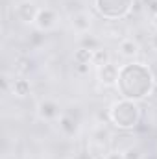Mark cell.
<instances>
[{"mask_svg":"<svg viewBox=\"0 0 157 159\" xmlns=\"http://www.w3.org/2000/svg\"><path fill=\"white\" fill-rule=\"evenodd\" d=\"M92 6L102 19L122 20L133 11L135 0H92Z\"/></svg>","mask_w":157,"mask_h":159,"instance_id":"3","label":"cell"},{"mask_svg":"<svg viewBox=\"0 0 157 159\" xmlns=\"http://www.w3.org/2000/svg\"><path fill=\"white\" fill-rule=\"evenodd\" d=\"M117 93L120 98L142 102L146 100L155 89V76L154 70L139 61H129L120 67L117 81Z\"/></svg>","mask_w":157,"mask_h":159,"instance_id":"1","label":"cell"},{"mask_svg":"<svg viewBox=\"0 0 157 159\" xmlns=\"http://www.w3.org/2000/svg\"><path fill=\"white\" fill-rule=\"evenodd\" d=\"M122 154H124V159H144V154L139 146H128Z\"/></svg>","mask_w":157,"mask_h":159,"instance_id":"15","label":"cell"},{"mask_svg":"<svg viewBox=\"0 0 157 159\" xmlns=\"http://www.w3.org/2000/svg\"><path fill=\"white\" fill-rule=\"evenodd\" d=\"M37 117L41 120H57L61 117V109L54 100H41L37 104Z\"/></svg>","mask_w":157,"mask_h":159,"instance_id":"9","label":"cell"},{"mask_svg":"<svg viewBox=\"0 0 157 159\" xmlns=\"http://www.w3.org/2000/svg\"><path fill=\"white\" fill-rule=\"evenodd\" d=\"M59 129L65 137H76L79 131V119L74 117L72 113H61V117L57 119Z\"/></svg>","mask_w":157,"mask_h":159,"instance_id":"8","label":"cell"},{"mask_svg":"<svg viewBox=\"0 0 157 159\" xmlns=\"http://www.w3.org/2000/svg\"><path fill=\"white\" fill-rule=\"evenodd\" d=\"M70 26L76 34H87L92 26V19L87 11H76L70 15Z\"/></svg>","mask_w":157,"mask_h":159,"instance_id":"10","label":"cell"},{"mask_svg":"<svg viewBox=\"0 0 157 159\" xmlns=\"http://www.w3.org/2000/svg\"><path fill=\"white\" fill-rule=\"evenodd\" d=\"M118 70H120V67H117L115 63H107V65L98 67V69H96V78H98V83H100V85H104V87H117Z\"/></svg>","mask_w":157,"mask_h":159,"instance_id":"6","label":"cell"},{"mask_svg":"<svg viewBox=\"0 0 157 159\" xmlns=\"http://www.w3.org/2000/svg\"><path fill=\"white\" fill-rule=\"evenodd\" d=\"M9 93H11L13 96H17V98H26V96L32 93V83L24 78V76L15 78V80H11V89H9Z\"/></svg>","mask_w":157,"mask_h":159,"instance_id":"11","label":"cell"},{"mask_svg":"<svg viewBox=\"0 0 157 159\" xmlns=\"http://www.w3.org/2000/svg\"><path fill=\"white\" fill-rule=\"evenodd\" d=\"M150 46H152L154 52H157V32H154V34L150 35Z\"/></svg>","mask_w":157,"mask_h":159,"instance_id":"19","label":"cell"},{"mask_svg":"<svg viewBox=\"0 0 157 159\" xmlns=\"http://www.w3.org/2000/svg\"><path fill=\"white\" fill-rule=\"evenodd\" d=\"M144 9L154 17L157 15V0H144Z\"/></svg>","mask_w":157,"mask_h":159,"instance_id":"17","label":"cell"},{"mask_svg":"<svg viewBox=\"0 0 157 159\" xmlns=\"http://www.w3.org/2000/svg\"><path fill=\"white\" fill-rule=\"evenodd\" d=\"M57 24V13L52 9V7H39V13H37V19H35V28L37 32H50L54 30V26Z\"/></svg>","mask_w":157,"mask_h":159,"instance_id":"5","label":"cell"},{"mask_svg":"<svg viewBox=\"0 0 157 159\" xmlns=\"http://www.w3.org/2000/svg\"><path fill=\"white\" fill-rule=\"evenodd\" d=\"M15 17L17 20H20L22 24H35V19H37V13H39V7L34 4V2H28V0H22L19 4H15Z\"/></svg>","mask_w":157,"mask_h":159,"instance_id":"4","label":"cell"},{"mask_svg":"<svg viewBox=\"0 0 157 159\" xmlns=\"http://www.w3.org/2000/svg\"><path fill=\"white\" fill-rule=\"evenodd\" d=\"M111 63V56H109V50L107 48H96L92 50V65L98 69L102 65H107Z\"/></svg>","mask_w":157,"mask_h":159,"instance_id":"13","label":"cell"},{"mask_svg":"<svg viewBox=\"0 0 157 159\" xmlns=\"http://www.w3.org/2000/svg\"><path fill=\"white\" fill-rule=\"evenodd\" d=\"M34 67H35V63H34V59L28 57V56H19V57L15 59V70H17L20 76L30 74V72L34 70Z\"/></svg>","mask_w":157,"mask_h":159,"instance_id":"12","label":"cell"},{"mask_svg":"<svg viewBox=\"0 0 157 159\" xmlns=\"http://www.w3.org/2000/svg\"><path fill=\"white\" fill-rule=\"evenodd\" d=\"M74 63H91L92 65V50L85 48V46H79L74 52Z\"/></svg>","mask_w":157,"mask_h":159,"instance_id":"14","label":"cell"},{"mask_svg":"<svg viewBox=\"0 0 157 159\" xmlns=\"http://www.w3.org/2000/svg\"><path fill=\"white\" fill-rule=\"evenodd\" d=\"M107 120L120 131H131L142 120V107L139 102L118 98L107 109Z\"/></svg>","mask_w":157,"mask_h":159,"instance_id":"2","label":"cell"},{"mask_svg":"<svg viewBox=\"0 0 157 159\" xmlns=\"http://www.w3.org/2000/svg\"><path fill=\"white\" fill-rule=\"evenodd\" d=\"M117 52H118V56H122L124 59L135 61V57H137L139 52H141L139 41L133 39V37H124V39H120V43H118V46H117Z\"/></svg>","mask_w":157,"mask_h":159,"instance_id":"7","label":"cell"},{"mask_svg":"<svg viewBox=\"0 0 157 159\" xmlns=\"http://www.w3.org/2000/svg\"><path fill=\"white\" fill-rule=\"evenodd\" d=\"M32 159H39V157H32Z\"/></svg>","mask_w":157,"mask_h":159,"instance_id":"21","label":"cell"},{"mask_svg":"<svg viewBox=\"0 0 157 159\" xmlns=\"http://www.w3.org/2000/svg\"><path fill=\"white\" fill-rule=\"evenodd\" d=\"M152 26H154V30L157 32V15H154V17H152Z\"/></svg>","mask_w":157,"mask_h":159,"instance_id":"20","label":"cell"},{"mask_svg":"<svg viewBox=\"0 0 157 159\" xmlns=\"http://www.w3.org/2000/svg\"><path fill=\"white\" fill-rule=\"evenodd\" d=\"M104 159H124V154H122V152H117V150H113V152H107Z\"/></svg>","mask_w":157,"mask_h":159,"instance_id":"18","label":"cell"},{"mask_svg":"<svg viewBox=\"0 0 157 159\" xmlns=\"http://www.w3.org/2000/svg\"><path fill=\"white\" fill-rule=\"evenodd\" d=\"M91 63H74V72L78 74V76H87L89 72H91Z\"/></svg>","mask_w":157,"mask_h":159,"instance_id":"16","label":"cell"}]
</instances>
